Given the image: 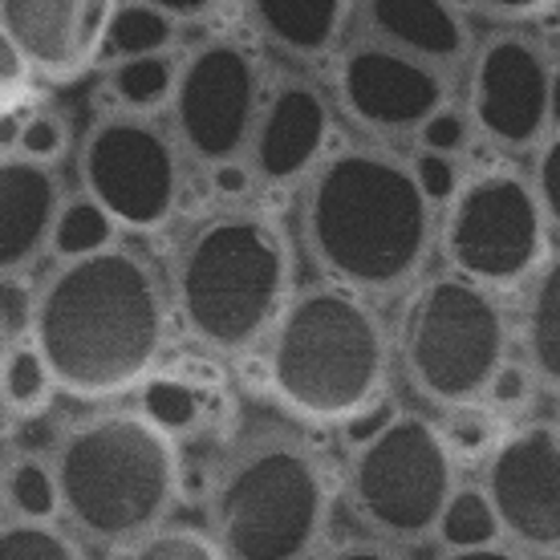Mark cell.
<instances>
[{
    "mask_svg": "<svg viewBox=\"0 0 560 560\" xmlns=\"http://www.w3.org/2000/svg\"><path fill=\"white\" fill-rule=\"evenodd\" d=\"M167 289L139 253L98 248L61 260L28 313V346L61 394L102 402L135 390L167 346Z\"/></svg>",
    "mask_w": 560,
    "mask_h": 560,
    "instance_id": "6da1fadb",
    "label": "cell"
},
{
    "mask_svg": "<svg viewBox=\"0 0 560 560\" xmlns=\"http://www.w3.org/2000/svg\"><path fill=\"white\" fill-rule=\"evenodd\" d=\"M57 167L25 154H0V280H13L42 260L61 208Z\"/></svg>",
    "mask_w": 560,
    "mask_h": 560,
    "instance_id": "ac0fdd59",
    "label": "cell"
},
{
    "mask_svg": "<svg viewBox=\"0 0 560 560\" xmlns=\"http://www.w3.org/2000/svg\"><path fill=\"white\" fill-rule=\"evenodd\" d=\"M293 293V244L260 211H220L175 253L171 296L183 329L208 350L240 353L272 329Z\"/></svg>",
    "mask_w": 560,
    "mask_h": 560,
    "instance_id": "277c9868",
    "label": "cell"
},
{
    "mask_svg": "<svg viewBox=\"0 0 560 560\" xmlns=\"http://www.w3.org/2000/svg\"><path fill=\"white\" fill-rule=\"evenodd\" d=\"M447 410V419L439 427L443 434V443H447L451 459H471L479 463L495 447V439H500V419H495V410H488L483 402H455V407H443Z\"/></svg>",
    "mask_w": 560,
    "mask_h": 560,
    "instance_id": "f1b7e54d",
    "label": "cell"
},
{
    "mask_svg": "<svg viewBox=\"0 0 560 560\" xmlns=\"http://www.w3.org/2000/svg\"><path fill=\"white\" fill-rule=\"evenodd\" d=\"M21 118H25V114H16V110H0V154H9V151H13L16 130H21Z\"/></svg>",
    "mask_w": 560,
    "mask_h": 560,
    "instance_id": "ab89813d",
    "label": "cell"
},
{
    "mask_svg": "<svg viewBox=\"0 0 560 560\" xmlns=\"http://www.w3.org/2000/svg\"><path fill=\"white\" fill-rule=\"evenodd\" d=\"M334 94L341 114L374 139H410L439 106L451 102L447 73L362 37L334 61Z\"/></svg>",
    "mask_w": 560,
    "mask_h": 560,
    "instance_id": "4fadbf2b",
    "label": "cell"
},
{
    "mask_svg": "<svg viewBox=\"0 0 560 560\" xmlns=\"http://www.w3.org/2000/svg\"><path fill=\"white\" fill-rule=\"evenodd\" d=\"M9 350V325H4V313H0V358Z\"/></svg>",
    "mask_w": 560,
    "mask_h": 560,
    "instance_id": "60d3db41",
    "label": "cell"
},
{
    "mask_svg": "<svg viewBox=\"0 0 560 560\" xmlns=\"http://www.w3.org/2000/svg\"><path fill=\"white\" fill-rule=\"evenodd\" d=\"M171 42H175V21L151 4H142V0H130V4L114 9L102 54L114 61L135 54H163V49H171Z\"/></svg>",
    "mask_w": 560,
    "mask_h": 560,
    "instance_id": "cb8c5ba5",
    "label": "cell"
},
{
    "mask_svg": "<svg viewBox=\"0 0 560 560\" xmlns=\"http://www.w3.org/2000/svg\"><path fill=\"white\" fill-rule=\"evenodd\" d=\"M410 386L434 407L479 402L491 370L508 358V317L495 293L459 277H427L398 322Z\"/></svg>",
    "mask_w": 560,
    "mask_h": 560,
    "instance_id": "52a82bcc",
    "label": "cell"
},
{
    "mask_svg": "<svg viewBox=\"0 0 560 560\" xmlns=\"http://www.w3.org/2000/svg\"><path fill=\"white\" fill-rule=\"evenodd\" d=\"M118 552L127 557H151V560H215L224 557L220 545L211 540V533H199V528H187V524H154L151 533H142L139 540L122 545Z\"/></svg>",
    "mask_w": 560,
    "mask_h": 560,
    "instance_id": "f546056e",
    "label": "cell"
},
{
    "mask_svg": "<svg viewBox=\"0 0 560 560\" xmlns=\"http://www.w3.org/2000/svg\"><path fill=\"white\" fill-rule=\"evenodd\" d=\"M260 37L296 61H325L353 16V0H248Z\"/></svg>",
    "mask_w": 560,
    "mask_h": 560,
    "instance_id": "d6986e66",
    "label": "cell"
},
{
    "mask_svg": "<svg viewBox=\"0 0 560 560\" xmlns=\"http://www.w3.org/2000/svg\"><path fill=\"white\" fill-rule=\"evenodd\" d=\"M386 370L390 337L382 317L362 293L334 280L289 293L268 329V390L305 422H350L374 407Z\"/></svg>",
    "mask_w": 560,
    "mask_h": 560,
    "instance_id": "3957f363",
    "label": "cell"
},
{
    "mask_svg": "<svg viewBox=\"0 0 560 560\" xmlns=\"http://www.w3.org/2000/svg\"><path fill=\"white\" fill-rule=\"evenodd\" d=\"M540 390V378L533 374V365L524 362H500L495 370H491L488 386H483V394H479V402L488 410H495V415H516V410H524L528 402H533V394Z\"/></svg>",
    "mask_w": 560,
    "mask_h": 560,
    "instance_id": "1f68e13d",
    "label": "cell"
},
{
    "mask_svg": "<svg viewBox=\"0 0 560 560\" xmlns=\"http://www.w3.org/2000/svg\"><path fill=\"white\" fill-rule=\"evenodd\" d=\"M305 179L301 236L325 277L362 296L402 293L419 280L439 220L398 154L378 147L325 151Z\"/></svg>",
    "mask_w": 560,
    "mask_h": 560,
    "instance_id": "7a4b0ae2",
    "label": "cell"
},
{
    "mask_svg": "<svg viewBox=\"0 0 560 560\" xmlns=\"http://www.w3.org/2000/svg\"><path fill=\"white\" fill-rule=\"evenodd\" d=\"M142 398V415L159 427V431H167L171 439H179V434H191L203 422V394L191 386V382L183 378H147L135 386Z\"/></svg>",
    "mask_w": 560,
    "mask_h": 560,
    "instance_id": "484cf974",
    "label": "cell"
},
{
    "mask_svg": "<svg viewBox=\"0 0 560 560\" xmlns=\"http://www.w3.org/2000/svg\"><path fill=\"white\" fill-rule=\"evenodd\" d=\"M0 508H4V476H0Z\"/></svg>",
    "mask_w": 560,
    "mask_h": 560,
    "instance_id": "b9f144b4",
    "label": "cell"
},
{
    "mask_svg": "<svg viewBox=\"0 0 560 560\" xmlns=\"http://www.w3.org/2000/svg\"><path fill=\"white\" fill-rule=\"evenodd\" d=\"M358 13L365 37L419 57L447 78L463 70L476 49L471 21L459 9V0H362Z\"/></svg>",
    "mask_w": 560,
    "mask_h": 560,
    "instance_id": "e0dca14e",
    "label": "cell"
},
{
    "mask_svg": "<svg viewBox=\"0 0 560 560\" xmlns=\"http://www.w3.org/2000/svg\"><path fill=\"white\" fill-rule=\"evenodd\" d=\"M70 142H73V127L70 118L54 106H37V110H28L21 118V130H16V142H13V154H25L33 163H49L57 167L66 154H70Z\"/></svg>",
    "mask_w": 560,
    "mask_h": 560,
    "instance_id": "4dcf8cb0",
    "label": "cell"
},
{
    "mask_svg": "<svg viewBox=\"0 0 560 560\" xmlns=\"http://www.w3.org/2000/svg\"><path fill=\"white\" fill-rule=\"evenodd\" d=\"M431 536L439 540L443 552H455V557H479V552H491L504 540L500 520L491 512L483 488H459V483L451 488V495L439 508Z\"/></svg>",
    "mask_w": 560,
    "mask_h": 560,
    "instance_id": "44dd1931",
    "label": "cell"
},
{
    "mask_svg": "<svg viewBox=\"0 0 560 560\" xmlns=\"http://www.w3.org/2000/svg\"><path fill=\"white\" fill-rule=\"evenodd\" d=\"M455 488V459L434 422L386 415L353 443L346 495L358 524L378 540L415 545L431 536L434 516Z\"/></svg>",
    "mask_w": 560,
    "mask_h": 560,
    "instance_id": "ba28073f",
    "label": "cell"
},
{
    "mask_svg": "<svg viewBox=\"0 0 560 560\" xmlns=\"http://www.w3.org/2000/svg\"><path fill=\"white\" fill-rule=\"evenodd\" d=\"M528 284V305H524V353L528 365L540 378L545 390H557L560 382V280L557 265L548 256L545 265L536 268Z\"/></svg>",
    "mask_w": 560,
    "mask_h": 560,
    "instance_id": "ffe728a7",
    "label": "cell"
},
{
    "mask_svg": "<svg viewBox=\"0 0 560 560\" xmlns=\"http://www.w3.org/2000/svg\"><path fill=\"white\" fill-rule=\"evenodd\" d=\"M419 142L427 151H439V154H463L467 151V142H471V122H467V114L459 106H439V110L427 118L419 127Z\"/></svg>",
    "mask_w": 560,
    "mask_h": 560,
    "instance_id": "e575fe53",
    "label": "cell"
},
{
    "mask_svg": "<svg viewBox=\"0 0 560 560\" xmlns=\"http://www.w3.org/2000/svg\"><path fill=\"white\" fill-rule=\"evenodd\" d=\"M82 196L94 199L118 232H163L183 199V163L175 135L151 114H106L82 139Z\"/></svg>",
    "mask_w": 560,
    "mask_h": 560,
    "instance_id": "30bf717a",
    "label": "cell"
},
{
    "mask_svg": "<svg viewBox=\"0 0 560 560\" xmlns=\"http://www.w3.org/2000/svg\"><path fill=\"white\" fill-rule=\"evenodd\" d=\"M175 57L171 49L163 54H135V57H118L106 73V90L110 98L122 106L127 114H154L167 110L171 85H175Z\"/></svg>",
    "mask_w": 560,
    "mask_h": 560,
    "instance_id": "7402d4cb",
    "label": "cell"
},
{
    "mask_svg": "<svg viewBox=\"0 0 560 560\" xmlns=\"http://www.w3.org/2000/svg\"><path fill=\"white\" fill-rule=\"evenodd\" d=\"M483 495L500 533L536 557L560 548V434L557 422H528L495 439L483 455Z\"/></svg>",
    "mask_w": 560,
    "mask_h": 560,
    "instance_id": "5bb4252c",
    "label": "cell"
},
{
    "mask_svg": "<svg viewBox=\"0 0 560 560\" xmlns=\"http://www.w3.org/2000/svg\"><path fill=\"white\" fill-rule=\"evenodd\" d=\"M118 0H0V33L25 54L28 73L78 82L102 57Z\"/></svg>",
    "mask_w": 560,
    "mask_h": 560,
    "instance_id": "2e32d148",
    "label": "cell"
},
{
    "mask_svg": "<svg viewBox=\"0 0 560 560\" xmlns=\"http://www.w3.org/2000/svg\"><path fill=\"white\" fill-rule=\"evenodd\" d=\"M447 215L434 228L451 272L483 289H516L545 265L548 215L536 203L528 175L512 167H479L459 175L455 196L443 203Z\"/></svg>",
    "mask_w": 560,
    "mask_h": 560,
    "instance_id": "9c48e42d",
    "label": "cell"
},
{
    "mask_svg": "<svg viewBox=\"0 0 560 560\" xmlns=\"http://www.w3.org/2000/svg\"><path fill=\"white\" fill-rule=\"evenodd\" d=\"M82 552L66 528L54 520H25L0 524V560H73Z\"/></svg>",
    "mask_w": 560,
    "mask_h": 560,
    "instance_id": "83f0119b",
    "label": "cell"
},
{
    "mask_svg": "<svg viewBox=\"0 0 560 560\" xmlns=\"http://www.w3.org/2000/svg\"><path fill=\"white\" fill-rule=\"evenodd\" d=\"M334 114L329 98L301 73H284L265 85L256 106L244 159L260 187H293L329 151Z\"/></svg>",
    "mask_w": 560,
    "mask_h": 560,
    "instance_id": "9a60e30c",
    "label": "cell"
},
{
    "mask_svg": "<svg viewBox=\"0 0 560 560\" xmlns=\"http://www.w3.org/2000/svg\"><path fill=\"white\" fill-rule=\"evenodd\" d=\"M533 171H528V187H533L536 203L540 211L548 215V224L557 228V215H560V203H557V171H560V139L557 130L545 135V139L536 142L533 151Z\"/></svg>",
    "mask_w": 560,
    "mask_h": 560,
    "instance_id": "836d02e7",
    "label": "cell"
},
{
    "mask_svg": "<svg viewBox=\"0 0 560 560\" xmlns=\"http://www.w3.org/2000/svg\"><path fill=\"white\" fill-rule=\"evenodd\" d=\"M415 183H419V191L431 199L434 208H443L451 196H455V187H459V163H455V154H439V151H427L422 147L415 159L407 163Z\"/></svg>",
    "mask_w": 560,
    "mask_h": 560,
    "instance_id": "d6a6232c",
    "label": "cell"
},
{
    "mask_svg": "<svg viewBox=\"0 0 560 560\" xmlns=\"http://www.w3.org/2000/svg\"><path fill=\"white\" fill-rule=\"evenodd\" d=\"M329 479L289 434H260L228 459L211 491V540L236 560H293L322 540Z\"/></svg>",
    "mask_w": 560,
    "mask_h": 560,
    "instance_id": "8992f818",
    "label": "cell"
},
{
    "mask_svg": "<svg viewBox=\"0 0 560 560\" xmlns=\"http://www.w3.org/2000/svg\"><path fill=\"white\" fill-rule=\"evenodd\" d=\"M208 191L215 203H228V208H240L244 199L256 191V175L248 167V159L236 154V159H220V163H208Z\"/></svg>",
    "mask_w": 560,
    "mask_h": 560,
    "instance_id": "d590c367",
    "label": "cell"
},
{
    "mask_svg": "<svg viewBox=\"0 0 560 560\" xmlns=\"http://www.w3.org/2000/svg\"><path fill=\"white\" fill-rule=\"evenodd\" d=\"M54 476L73 528L106 548H122L171 516L179 451L142 410H106L61 434Z\"/></svg>",
    "mask_w": 560,
    "mask_h": 560,
    "instance_id": "5b68a950",
    "label": "cell"
},
{
    "mask_svg": "<svg viewBox=\"0 0 560 560\" xmlns=\"http://www.w3.org/2000/svg\"><path fill=\"white\" fill-rule=\"evenodd\" d=\"M476 4L500 21H536L557 9V0H476Z\"/></svg>",
    "mask_w": 560,
    "mask_h": 560,
    "instance_id": "8d00e7d4",
    "label": "cell"
},
{
    "mask_svg": "<svg viewBox=\"0 0 560 560\" xmlns=\"http://www.w3.org/2000/svg\"><path fill=\"white\" fill-rule=\"evenodd\" d=\"M142 4H151L159 13H167L175 25L179 21H199V16H208L220 0H142Z\"/></svg>",
    "mask_w": 560,
    "mask_h": 560,
    "instance_id": "f35d334b",
    "label": "cell"
},
{
    "mask_svg": "<svg viewBox=\"0 0 560 560\" xmlns=\"http://www.w3.org/2000/svg\"><path fill=\"white\" fill-rule=\"evenodd\" d=\"M4 504H13L16 516L25 520H54L61 512L54 463L33 459V455L16 459L4 476Z\"/></svg>",
    "mask_w": 560,
    "mask_h": 560,
    "instance_id": "4316f807",
    "label": "cell"
},
{
    "mask_svg": "<svg viewBox=\"0 0 560 560\" xmlns=\"http://www.w3.org/2000/svg\"><path fill=\"white\" fill-rule=\"evenodd\" d=\"M467 122L495 151H533L557 130V66L528 33H495L467 57Z\"/></svg>",
    "mask_w": 560,
    "mask_h": 560,
    "instance_id": "7c38bea8",
    "label": "cell"
},
{
    "mask_svg": "<svg viewBox=\"0 0 560 560\" xmlns=\"http://www.w3.org/2000/svg\"><path fill=\"white\" fill-rule=\"evenodd\" d=\"M54 374L33 346H13L0 358V402L13 415H42L54 402Z\"/></svg>",
    "mask_w": 560,
    "mask_h": 560,
    "instance_id": "d4e9b609",
    "label": "cell"
},
{
    "mask_svg": "<svg viewBox=\"0 0 560 560\" xmlns=\"http://www.w3.org/2000/svg\"><path fill=\"white\" fill-rule=\"evenodd\" d=\"M114 220L94 203V199H61V208L54 215V228H49V244L45 253H54L57 260H78V256H90L98 248H110L114 244Z\"/></svg>",
    "mask_w": 560,
    "mask_h": 560,
    "instance_id": "603a6c76",
    "label": "cell"
},
{
    "mask_svg": "<svg viewBox=\"0 0 560 560\" xmlns=\"http://www.w3.org/2000/svg\"><path fill=\"white\" fill-rule=\"evenodd\" d=\"M260 94H265V70L248 45L236 37L199 42L175 66V85L167 98L179 151H187L203 167L244 154Z\"/></svg>",
    "mask_w": 560,
    "mask_h": 560,
    "instance_id": "8fae6325",
    "label": "cell"
},
{
    "mask_svg": "<svg viewBox=\"0 0 560 560\" xmlns=\"http://www.w3.org/2000/svg\"><path fill=\"white\" fill-rule=\"evenodd\" d=\"M28 78V61L4 33H0V90H16Z\"/></svg>",
    "mask_w": 560,
    "mask_h": 560,
    "instance_id": "74e56055",
    "label": "cell"
}]
</instances>
